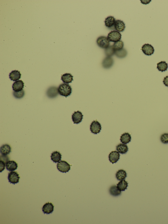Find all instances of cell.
I'll list each match as a JSON object with an SVG mask.
<instances>
[{"mask_svg":"<svg viewBox=\"0 0 168 224\" xmlns=\"http://www.w3.org/2000/svg\"><path fill=\"white\" fill-rule=\"evenodd\" d=\"M58 91L59 94L66 97L71 94L72 88L67 83H63L59 86Z\"/></svg>","mask_w":168,"mask_h":224,"instance_id":"obj_1","label":"cell"},{"mask_svg":"<svg viewBox=\"0 0 168 224\" xmlns=\"http://www.w3.org/2000/svg\"><path fill=\"white\" fill-rule=\"evenodd\" d=\"M97 43L98 45L101 48L106 49L110 45V41L107 37L101 36L97 39Z\"/></svg>","mask_w":168,"mask_h":224,"instance_id":"obj_2","label":"cell"},{"mask_svg":"<svg viewBox=\"0 0 168 224\" xmlns=\"http://www.w3.org/2000/svg\"><path fill=\"white\" fill-rule=\"evenodd\" d=\"M107 38L110 41L115 43L120 41L122 38V35L119 32L113 31L108 34Z\"/></svg>","mask_w":168,"mask_h":224,"instance_id":"obj_3","label":"cell"},{"mask_svg":"<svg viewBox=\"0 0 168 224\" xmlns=\"http://www.w3.org/2000/svg\"><path fill=\"white\" fill-rule=\"evenodd\" d=\"M57 167L59 171L63 173H66L70 170V165L65 161H61L58 162Z\"/></svg>","mask_w":168,"mask_h":224,"instance_id":"obj_4","label":"cell"},{"mask_svg":"<svg viewBox=\"0 0 168 224\" xmlns=\"http://www.w3.org/2000/svg\"><path fill=\"white\" fill-rule=\"evenodd\" d=\"M102 130V126L100 123L97 121H94L91 123L90 126V130L93 134H97L101 132Z\"/></svg>","mask_w":168,"mask_h":224,"instance_id":"obj_5","label":"cell"},{"mask_svg":"<svg viewBox=\"0 0 168 224\" xmlns=\"http://www.w3.org/2000/svg\"><path fill=\"white\" fill-rule=\"evenodd\" d=\"M20 178L19 174L16 172L12 171L8 174V179L11 183L14 184L19 183Z\"/></svg>","mask_w":168,"mask_h":224,"instance_id":"obj_6","label":"cell"},{"mask_svg":"<svg viewBox=\"0 0 168 224\" xmlns=\"http://www.w3.org/2000/svg\"><path fill=\"white\" fill-rule=\"evenodd\" d=\"M142 51L145 54L151 56L154 53V49L153 46L149 44H145L142 47Z\"/></svg>","mask_w":168,"mask_h":224,"instance_id":"obj_7","label":"cell"},{"mask_svg":"<svg viewBox=\"0 0 168 224\" xmlns=\"http://www.w3.org/2000/svg\"><path fill=\"white\" fill-rule=\"evenodd\" d=\"M83 118L82 113L79 111L75 112L72 115V119L74 124L80 123L82 121Z\"/></svg>","mask_w":168,"mask_h":224,"instance_id":"obj_8","label":"cell"},{"mask_svg":"<svg viewBox=\"0 0 168 224\" xmlns=\"http://www.w3.org/2000/svg\"><path fill=\"white\" fill-rule=\"evenodd\" d=\"M120 156V154L118 151H112L109 155V159L111 163L114 164L116 163L119 160Z\"/></svg>","mask_w":168,"mask_h":224,"instance_id":"obj_9","label":"cell"},{"mask_svg":"<svg viewBox=\"0 0 168 224\" xmlns=\"http://www.w3.org/2000/svg\"><path fill=\"white\" fill-rule=\"evenodd\" d=\"M114 63V61L112 58L107 57L103 60L102 64L103 68L108 69L112 67Z\"/></svg>","mask_w":168,"mask_h":224,"instance_id":"obj_10","label":"cell"},{"mask_svg":"<svg viewBox=\"0 0 168 224\" xmlns=\"http://www.w3.org/2000/svg\"><path fill=\"white\" fill-rule=\"evenodd\" d=\"M54 206L50 203H47L43 206V211L44 214H50L53 212L54 210Z\"/></svg>","mask_w":168,"mask_h":224,"instance_id":"obj_11","label":"cell"},{"mask_svg":"<svg viewBox=\"0 0 168 224\" xmlns=\"http://www.w3.org/2000/svg\"><path fill=\"white\" fill-rule=\"evenodd\" d=\"M58 88L55 87H51L49 88L47 92V96L49 98L56 97L58 94Z\"/></svg>","mask_w":168,"mask_h":224,"instance_id":"obj_12","label":"cell"},{"mask_svg":"<svg viewBox=\"0 0 168 224\" xmlns=\"http://www.w3.org/2000/svg\"><path fill=\"white\" fill-rule=\"evenodd\" d=\"M24 87V83L21 80L16 81L14 83L12 88L13 90L16 92H18L23 90Z\"/></svg>","mask_w":168,"mask_h":224,"instance_id":"obj_13","label":"cell"},{"mask_svg":"<svg viewBox=\"0 0 168 224\" xmlns=\"http://www.w3.org/2000/svg\"><path fill=\"white\" fill-rule=\"evenodd\" d=\"M114 27L116 30L118 32H122L124 31L125 28V24L123 21L117 20L116 21Z\"/></svg>","mask_w":168,"mask_h":224,"instance_id":"obj_14","label":"cell"},{"mask_svg":"<svg viewBox=\"0 0 168 224\" xmlns=\"http://www.w3.org/2000/svg\"><path fill=\"white\" fill-rule=\"evenodd\" d=\"M18 164L15 161H8L6 163V169L10 171L16 170L18 168Z\"/></svg>","mask_w":168,"mask_h":224,"instance_id":"obj_15","label":"cell"},{"mask_svg":"<svg viewBox=\"0 0 168 224\" xmlns=\"http://www.w3.org/2000/svg\"><path fill=\"white\" fill-rule=\"evenodd\" d=\"M9 76L11 80L13 81H16L21 78V74L20 72L18 70H14L12 71L10 73Z\"/></svg>","mask_w":168,"mask_h":224,"instance_id":"obj_16","label":"cell"},{"mask_svg":"<svg viewBox=\"0 0 168 224\" xmlns=\"http://www.w3.org/2000/svg\"><path fill=\"white\" fill-rule=\"evenodd\" d=\"M11 151V147L7 144L2 145L0 149V152L2 156H7L10 153Z\"/></svg>","mask_w":168,"mask_h":224,"instance_id":"obj_17","label":"cell"},{"mask_svg":"<svg viewBox=\"0 0 168 224\" xmlns=\"http://www.w3.org/2000/svg\"><path fill=\"white\" fill-rule=\"evenodd\" d=\"M117 151L119 153L122 154L127 153L128 151V146L124 144H120L116 147Z\"/></svg>","mask_w":168,"mask_h":224,"instance_id":"obj_18","label":"cell"},{"mask_svg":"<svg viewBox=\"0 0 168 224\" xmlns=\"http://www.w3.org/2000/svg\"><path fill=\"white\" fill-rule=\"evenodd\" d=\"M132 139V137L128 133L125 132L120 136V141L123 144H127L129 143Z\"/></svg>","mask_w":168,"mask_h":224,"instance_id":"obj_19","label":"cell"},{"mask_svg":"<svg viewBox=\"0 0 168 224\" xmlns=\"http://www.w3.org/2000/svg\"><path fill=\"white\" fill-rule=\"evenodd\" d=\"M116 21L115 19L113 17H108L105 19V26L108 28H111L114 25Z\"/></svg>","mask_w":168,"mask_h":224,"instance_id":"obj_20","label":"cell"},{"mask_svg":"<svg viewBox=\"0 0 168 224\" xmlns=\"http://www.w3.org/2000/svg\"><path fill=\"white\" fill-rule=\"evenodd\" d=\"M116 176L118 181H123L127 177V173L124 170H120L116 173Z\"/></svg>","mask_w":168,"mask_h":224,"instance_id":"obj_21","label":"cell"},{"mask_svg":"<svg viewBox=\"0 0 168 224\" xmlns=\"http://www.w3.org/2000/svg\"><path fill=\"white\" fill-rule=\"evenodd\" d=\"M73 76L70 73H65L61 77V80L63 83H72L73 81Z\"/></svg>","mask_w":168,"mask_h":224,"instance_id":"obj_22","label":"cell"},{"mask_svg":"<svg viewBox=\"0 0 168 224\" xmlns=\"http://www.w3.org/2000/svg\"><path fill=\"white\" fill-rule=\"evenodd\" d=\"M61 154L60 152L55 151L51 154V159L55 163H57L61 161Z\"/></svg>","mask_w":168,"mask_h":224,"instance_id":"obj_23","label":"cell"},{"mask_svg":"<svg viewBox=\"0 0 168 224\" xmlns=\"http://www.w3.org/2000/svg\"><path fill=\"white\" fill-rule=\"evenodd\" d=\"M109 192L111 195L116 196L120 195L121 193V191L116 186L113 185L110 187Z\"/></svg>","mask_w":168,"mask_h":224,"instance_id":"obj_24","label":"cell"},{"mask_svg":"<svg viewBox=\"0 0 168 224\" xmlns=\"http://www.w3.org/2000/svg\"><path fill=\"white\" fill-rule=\"evenodd\" d=\"M157 68L159 71L162 72L167 70L168 68V65L165 61H161L157 64Z\"/></svg>","mask_w":168,"mask_h":224,"instance_id":"obj_25","label":"cell"},{"mask_svg":"<svg viewBox=\"0 0 168 224\" xmlns=\"http://www.w3.org/2000/svg\"><path fill=\"white\" fill-rule=\"evenodd\" d=\"M118 188L121 191H125L127 189L128 183L124 180L120 181L117 184Z\"/></svg>","mask_w":168,"mask_h":224,"instance_id":"obj_26","label":"cell"},{"mask_svg":"<svg viewBox=\"0 0 168 224\" xmlns=\"http://www.w3.org/2000/svg\"><path fill=\"white\" fill-rule=\"evenodd\" d=\"M127 51L123 48L122 50L116 51L115 54L118 58H123L127 56Z\"/></svg>","mask_w":168,"mask_h":224,"instance_id":"obj_27","label":"cell"},{"mask_svg":"<svg viewBox=\"0 0 168 224\" xmlns=\"http://www.w3.org/2000/svg\"><path fill=\"white\" fill-rule=\"evenodd\" d=\"M115 51L112 46H109L107 48L105 49V54L107 57H111L115 54Z\"/></svg>","mask_w":168,"mask_h":224,"instance_id":"obj_28","label":"cell"},{"mask_svg":"<svg viewBox=\"0 0 168 224\" xmlns=\"http://www.w3.org/2000/svg\"><path fill=\"white\" fill-rule=\"evenodd\" d=\"M124 46V43L122 41H119L115 42L112 45L115 51L122 50Z\"/></svg>","mask_w":168,"mask_h":224,"instance_id":"obj_29","label":"cell"},{"mask_svg":"<svg viewBox=\"0 0 168 224\" xmlns=\"http://www.w3.org/2000/svg\"><path fill=\"white\" fill-rule=\"evenodd\" d=\"M25 94L24 91L23 90H22L18 92H13V95L17 99H21L24 97Z\"/></svg>","mask_w":168,"mask_h":224,"instance_id":"obj_30","label":"cell"},{"mask_svg":"<svg viewBox=\"0 0 168 224\" xmlns=\"http://www.w3.org/2000/svg\"><path fill=\"white\" fill-rule=\"evenodd\" d=\"M160 140L162 143L168 144V133H164L162 134L160 136Z\"/></svg>","mask_w":168,"mask_h":224,"instance_id":"obj_31","label":"cell"},{"mask_svg":"<svg viewBox=\"0 0 168 224\" xmlns=\"http://www.w3.org/2000/svg\"><path fill=\"white\" fill-rule=\"evenodd\" d=\"M6 163L4 161L1 160V161H0V172H1L4 170L5 168V166H6Z\"/></svg>","mask_w":168,"mask_h":224,"instance_id":"obj_32","label":"cell"},{"mask_svg":"<svg viewBox=\"0 0 168 224\" xmlns=\"http://www.w3.org/2000/svg\"><path fill=\"white\" fill-rule=\"evenodd\" d=\"M163 82L165 86L168 87V76H166L164 78Z\"/></svg>","mask_w":168,"mask_h":224,"instance_id":"obj_33","label":"cell"},{"mask_svg":"<svg viewBox=\"0 0 168 224\" xmlns=\"http://www.w3.org/2000/svg\"><path fill=\"white\" fill-rule=\"evenodd\" d=\"M141 3L144 4H147L150 3L151 1V0H141Z\"/></svg>","mask_w":168,"mask_h":224,"instance_id":"obj_34","label":"cell"}]
</instances>
